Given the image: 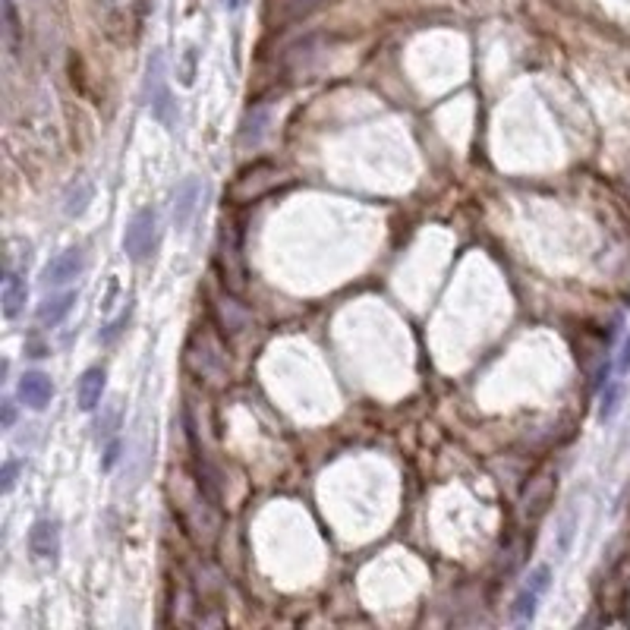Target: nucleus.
<instances>
[{
  "instance_id": "a211bd4d",
  "label": "nucleus",
  "mask_w": 630,
  "mask_h": 630,
  "mask_svg": "<svg viewBox=\"0 0 630 630\" xmlns=\"http://www.w3.org/2000/svg\"><path fill=\"white\" fill-rule=\"evenodd\" d=\"M617 372H630V337L624 341V347H621V356H617Z\"/></svg>"
},
{
  "instance_id": "dca6fc26",
  "label": "nucleus",
  "mask_w": 630,
  "mask_h": 630,
  "mask_svg": "<svg viewBox=\"0 0 630 630\" xmlns=\"http://www.w3.org/2000/svg\"><path fill=\"white\" fill-rule=\"evenodd\" d=\"M117 460H120V438H110L108 448H104V460H101V467H104V469H110Z\"/></svg>"
},
{
  "instance_id": "ddd939ff",
  "label": "nucleus",
  "mask_w": 630,
  "mask_h": 630,
  "mask_svg": "<svg viewBox=\"0 0 630 630\" xmlns=\"http://www.w3.org/2000/svg\"><path fill=\"white\" fill-rule=\"evenodd\" d=\"M20 469H22V460H16V457H10V460L4 463V473H0V479H4V483H0V492H4V495H10V492L16 489Z\"/></svg>"
},
{
  "instance_id": "4468645a",
  "label": "nucleus",
  "mask_w": 630,
  "mask_h": 630,
  "mask_svg": "<svg viewBox=\"0 0 630 630\" xmlns=\"http://www.w3.org/2000/svg\"><path fill=\"white\" fill-rule=\"evenodd\" d=\"M117 425H120V410H117V407H114V410H110L108 416L98 419V438H108L110 432L117 429Z\"/></svg>"
},
{
  "instance_id": "6ab92c4d",
  "label": "nucleus",
  "mask_w": 630,
  "mask_h": 630,
  "mask_svg": "<svg viewBox=\"0 0 630 630\" xmlns=\"http://www.w3.org/2000/svg\"><path fill=\"white\" fill-rule=\"evenodd\" d=\"M224 4H227V7H231V10H240V7H243V4H246V0H224Z\"/></svg>"
},
{
  "instance_id": "9b49d317",
  "label": "nucleus",
  "mask_w": 630,
  "mask_h": 630,
  "mask_svg": "<svg viewBox=\"0 0 630 630\" xmlns=\"http://www.w3.org/2000/svg\"><path fill=\"white\" fill-rule=\"evenodd\" d=\"M89 202H92V183L79 180V183H73V187L66 189L64 212L70 214V218H76V214H83L85 208H89Z\"/></svg>"
},
{
  "instance_id": "39448f33",
  "label": "nucleus",
  "mask_w": 630,
  "mask_h": 630,
  "mask_svg": "<svg viewBox=\"0 0 630 630\" xmlns=\"http://www.w3.org/2000/svg\"><path fill=\"white\" fill-rule=\"evenodd\" d=\"M16 394H20V400L29 407V410H45V407L54 400V381H51V375L39 372V369H32V372H22L20 385H16Z\"/></svg>"
},
{
  "instance_id": "7ed1b4c3",
  "label": "nucleus",
  "mask_w": 630,
  "mask_h": 630,
  "mask_svg": "<svg viewBox=\"0 0 630 630\" xmlns=\"http://www.w3.org/2000/svg\"><path fill=\"white\" fill-rule=\"evenodd\" d=\"M85 271V252L83 249H66V252H60L57 258H51V262L41 268V287H64V284H70V281H76L79 275Z\"/></svg>"
},
{
  "instance_id": "f03ea898",
  "label": "nucleus",
  "mask_w": 630,
  "mask_h": 630,
  "mask_svg": "<svg viewBox=\"0 0 630 630\" xmlns=\"http://www.w3.org/2000/svg\"><path fill=\"white\" fill-rule=\"evenodd\" d=\"M548 583H552V567H536L533 573H529V580L521 586V592H517L514 599V621L517 624H529L536 617V608H539V599L546 596Z\"/></svg>"
},
{
  "instance_id": "2eb2a0df",
  "label": "nucleus",
  "mask_w": 630,
  "mask_h": 630,
  "mask_svg": "<svg viewBox=\"0 0 630 630\" xmlns=\"http://www.w3.org/2000/svg\"><path fill=\"white\" fill-rule=\"evenodd\" d=\"M129 312H133V309H127V312H123L120 319H117V322H110V325H108V331H101V335H98V341H114V337L123 331V325L129 322Z\"/></svg>"
},
{
  "instance_id": "1a4fd4ad",
  "label": "nucleus",
  "mask_w": 630,
  "mask_h": 630,
  "mask_svg": "<svg viewBox=\"0 0 630 630\" xmlns=\"http://www.w3.org/2000/svg\"><path fill=\"white\" fill-rule=\"evenodd\" d=\"M104 385H108V375H104L101 366H92L83 372L79 379V388H76V400H79V410L92 413L104 398Z\"/></svg>"
},
{
  "instance_id": "f3484780",
  "label": "nucleus",
  "mask_w": 630,
  "mask_h": 630,
  "mask_svg": "<svg viewBox=\"0 0 630 630\" xmlns=\"http://www.w3.org/2000/svg\"><path fill=\"white\" fill-rule=\"evenodd\" d=\"M13 423H16V404L13 400H4V419H0V425H4V429H13Z\"/></svg>"
},
{
  "instance_id": "20e7f679",
  "label": "nucleus",
  "mask_w": 630,
  "mask_h": 630,
  "mask_svg": "<svg viewBox=\"0 0 630 630\" xmlns=\"http://www.w3.org/2000/svg\"><path fill=\"white\" fill-rule=\"evenodd\" d=\"M148 89H152V101H148L152 104V114L168 129H174V123H177L174 101H171L168 89L162 85V54H154V57L148 60Z\"/></svg>"
},
{
  "instance_id": "f8f14e48",
  "label": "nucleus",
  "mask_w": 630,
  "mask_h": 630,
  "mask_svg": "<svg viewBox=\"0 0 630 630\" xmlns=\"http://www.w3.org/2000/svg\"><path fill=\"white\" fill-rule=\"evenodd\" d=\"M624 398V381H608L602 391V400H599V419H611L621 407Z\"/></svg>"
},
{
  "instance_id": "6e6552de",
  "label": "nucleus",
  "mask_w": 630,
  "mask_h": 630,
  "mask_svg": "<svg viewBox=\"0 0 630 630\" xmlns=\"http://www.w3.org/2000/svg\"><path fill=\"white\" fill-rule=\"evenodd\" d=\"M76 300H79L76 290H64V293H51V296H48V300L39 306V312H35V319H39V328H57L66 315L73 312Z\"/></svg>"
},
{
  "instance_id": "f257e3e1",
  "label": "nucleus",
  "mask_w": 630,
  "mask_h": 630,
  "mask_svg": "<svg viewBox=\"0 0 630 630\" xmlns=\"http://www.w3.org/2000/svg\"><path fill=\"white\" fill-rule=\"evenodd\" d=\"M154 227H158V214L154 208H139V212L129 218L127 231H123V252H127L133 262H148L154 252Z\"/></svg>"
},
{
  "instance_id": "423d86ee",
  "label": "nucleus",
  "mask_w": 630,
  "mask_h": 630,
  "mask_svg": "<svg viewBox=\"0 0 630 630\" xmlns=\"http://www.w3.org/2000/svg\"><path fill=\"white\" fill-rule=\"evenodd\" d=\"M29 548L35 558L54 561L60 555V523L57 521H39L29 529Z\"/></svg>"
},
{
  "instance_id": "0eeeda50",
  "label": "nucleus",
  "mask_w": 630,
  "mask_h": 630,
  "mask_svg": "<svg viewBox=\"0 0 630 630\" xmlns=\"http://www.w3.org/2000/svg\"><path fill=\"white\" fill-rule=\"evenodd\" d=\"M199 199H202V183L196 177L183 180L174 193V227L177 231H187L189 221H193L196 208H199Z\"/></svg>"
},
{
  "instance_id": "9d476101",
  "label": "nucleus",
  "mask_w": 630,
  "mask_h": 630,
  "mask_svg": "<svg viewBox=\"0 0 630 630\" xmlns=\"http://www.w3.org/2000/svg\"><path fill=\"white\" fill-rule=\"evenodd\" d=\"M26 296H29L26 281H22L16 271H7V277H4V319H7V322H16L22 315Z\"/></svg>"
}]
</instances>
